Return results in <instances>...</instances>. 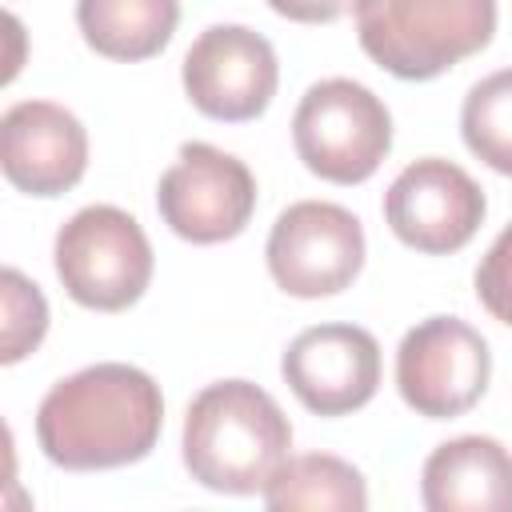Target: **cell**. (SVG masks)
Returning <instances> with one entry per match:
<instances>
[{"label":"cell","instance_id":"cell-1","mask_svg":"<svg viewBox=\"0 0 512 512\" xmlns=\"http://www.w3.org/2000/svg\"><path fill=\"white\" fill-rule=\"evenodd\" d=\"M164 424L160 384L120 360L88 364L60 384L36 408V440L56 468L100 472L144 460Z\"/></svg>","mask_w":512,"mask_h":512},{"label":"cell","instance_id":"cell-2","mask_svg":"<svg viewBox=\"0 0 512 512\" xmlns=\"http://www.w3.org/2000/svg\"><path fill=\"white\" fill-rule=\"evenodd\" d=\"M288 448V416L252 380H216L184 412V468L212 492H264L284 468Z\"/></svg>","mask_w":512,"mask_h":512},{"label":"cell","instance_id":"cell-3","mask_svg":"<svg viewBox=\"0 0 512 512\" xmlns=\"http://www.w3.org/2000/svg\"><path fill=\"white\" fill-rule=\"evenodd\" d=\"M496 32V0H356L360 48L400 80H432Z\"/></svg>","mask_w":512,"mask_h":512},{"label":"cell","instance_id":"cell-4","mask_svg":"<svg viewBox=\"0 0 512 512\" xmlns=\"http://www.w3.org/2000/svg\"><path fill=\"white\" fill-rule=\"evenodd\" d=\"M292 144L312 176L332 184H364L392 148V116L372 88L332 76L300 96Z\"/></svg>","mask_w":512,"mask_h":512},{"label":"cell","instance_id":"cell-5","mask_svg":"<svg viewBox=\"0 0 512 512\" xmlns=\"http://www.w3.org/2000/svg\"><path fill=\"white\" fill-rule=\"evenodd\" d=\"M56 276L92 312H124L152 280V244L136 216L116 204H88L56 232Z\"/></svg>","mask_w":512,"mask_h":512},{"label":"cell","instance_id":"cell-6","mask_svg":"<svg viewBox=\"0 0 512 512\" xmlns=\"http://www.w3.org/2000/svg\"><path fill=\"white\" fill-rule=\"evenodd\" d=\"M488 340L460 316H428L396 348V388L416 416H464L488 388Z\"/></svg>","mask_w":512,"mask_h":512},{"label":"cell","instance_id":"cell-7","mask_svg":"<svg viewBox=\"0 0 512 512\" xmlns=\"http://www.w3.org/2000/svg\"><path fill=\"white\" fill-rule=\"evenodd\" d=\"M264 256L272 280L288 296H336L364 268V228L332 200H300L276 216Z\"/></svg>","mask_w":512,"mask_h":512},{"label":"cell","instance_id":"cell-8","mask_svg":"<svg viewBox=\"0 0 512 512\" xmlns=\"http://www.w3.org/2000/svg\"><path fill=\"white\" fill-rule=\"evenodd\" d=\"M160 220L188 244H220L248 228L256 212V180L244 160L204 140L180 144L176 164L156 188Z\"/></svg>","mask_w":512,"mask_h":512},{"label":"cell","instance_id":"cell-9","mask_svg":"<svg viewBox=\"0 0 512 512\" xmlns=\"http://www.w3.org/2000/svg\"><path fill=\"white\" fill-rule=\"evenodd\" d=\"M480 184L452 160L424 156L408 164L384 196V220L392 236L424 256L460 252L484 224Z\"/></svg>","mask_w":512,"mask_h":512},{"label":"cell","instance_id":"cell-10","mask_svg":"<svg viewBox=\"0 0 512 512\" xmlns=\"http://www.w3.org/2000/svg\"><path fill=\"white\" fill-rule=\"evenodd\" d=\"M184 92L188 100L224 124L256 120L280 84V64L272 44L244 24L204 28L184 56Z\"/></svg>","mask_w":512,"mask_h":512},{"label":"cell","instance_id":"cell-11","mask_svg":"<svg viewBox=\"0 0 512 512\" xmlns=\"http://www.w3.org/2000/svg\"><path fill=\"white\" fill-rule=\"evenodd\" d=\"M280 372L308 412L348 416L380 388V344L356 324H316L284 348Z\"/></svg>","mask_w":512,"mask_h":512},{"label":"cell","instance_id":"cell-12","mask_svg":"<svg viewBox=\"0 0 512 512\" xmlns=\"http://www.w3.org/2000/svg\"><path fill=\"white\" fill-rule=\"evenodd\" d=\"M0 164L28 196H64L88 168L84 124L52 100H20L0 120Z\"/></svg>","mask_w":512,"mask_h":512},{"label":"cell","instance_id":"cell-13","mask_svg":"<svg viewBox=\"0 0 512 512\" xmlns=\"http://www.w3.org/2000/svg\"><path fill=\"white\" fill-rule=\"evenodd\" d=\"M428 512H512V452L492 436H456L424 460Z\"/></svg>","mask_w":512,"mask_h":512},{"label":"cell","instance_id":"cell-14","mask_svg":"<svg viewBox=\"0 0 512 512\" xmlns=\"http://www.w3.org/2000/svg\"><path fill=\"white\" fill-rule=\"evenodd\" d=\"M76 24L92 52L108 60H148L172 40L180 0H76Z\"/></svg>","mask_w":512,"mask_h":512},{"label":"cell","instance_id":"cell-15","mask_svg":"<svg viewBox=\"0 0 512 512\" xmlns=\"http://www.w3.org/2000/svg\"><path fill=\"white\" fill-rule=\"evenodd\" d=\"M268 508H332V512H364L368 484L364 476L328 452L288 456L272 484L260 492Z\"/></svg>","mask_w":512,"mask_h":512},{"label":"cell","instance_id":"cell-16","mask_svg":"<svg viewBox=\"0 0 512 512\" xmlns=\"http://www.w3.org/2000/svg\"><path fill=\"white\" fill-rule=\"evenodd\" d=\"M460 132L476 160L512 176V68L472 84L460 108Z\"/></svg>","mask_w":512,"mask_h":512},{"label":"cell","instance_id":"cell-17","mask_svg":"<svg viewBox=\"0 0 512 512\" xmlns=\"http://www.w3.org/2000/svg\"><path fill=\"white\" fill-rule=\"evenodd\" d=\"M0 308H4L0 360L16 364L44 340V332H48V300L20 268H4V276H0Z\"/></svg>","mask_w":512,"mask_h":512},{"label":"cell","instance_id":"cell-18","mask_svg":"<svg viewBox=\"0 0 512 512\" xmlns=\"http://www.w3.org/2000/svg\"><path fill=\"white\" fill-rule=\"evenodd\" d=\"M476 296L500 324L512 328V224L484 252L476 268Z\"/></svg>","mask_w":512,"mask_h":512},{"label":"cell","instance_id":"cell-19","mask_svg":"<svg viewBox=\"0 0 512 512\" xmlns=\"http://www.w3.org/2000/svg\"><path fill=\"white\" fill-rule=\"evenodd\" d=\"M268 8L300 24H328L348 8H356V0H268Z\"/></svg>","mask_w":512,"mask_h":512}]
</instances>
